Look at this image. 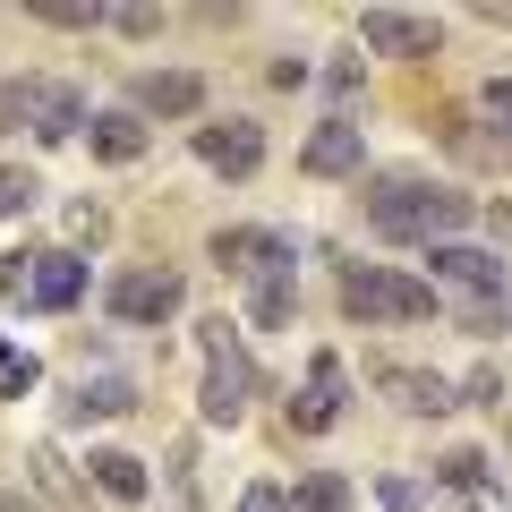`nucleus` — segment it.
Masks as SVG:
<instances>
[{"label":"nucleus","instance_id":"obj_1","mask_svg":"<svg viewBox=\"0 0 512 512\" xmlns=\"http://www.w3.org/2000/svg\"><path fill=\"white\" fill-rule=\"evenodd\" d=\"M367 231L393 239V248H444V239H461L478 222V197L453 180H427V171H384V180H367Z\"/></svg>","mask_w":512,"mask_h":512},{"label":"nucleus","instance_id":"obj_2","mask_svg":"<svg viewBox=\"0 0 512 512\" xmlns=\"http://www.w3.org/2000/svg\"><path fill=\"white\" fill-rule=\"evenodd\" d=\"M342 316L359 325H427L436 316V291L402 265H342Z\"/></svg>","mask_w":512,"mask_h":512},{"label":"nucleus","instance_id":"obj_3","mask_svg":"<svg viewBox=\"0 0 512 512\" xmlns=\"http://www.w3.org/2000/svg\"><path fill=\"white\" fill-rule=\"evenodd\" d=\"M180 299H188V282L171 265H128V274H111L103 308H111V325H171Z\"/></svg>","mask_w":512,"mask_h":512},{"label":"nucleus","instance_id":"obj_4","mask_svg":"<svg viewBox=\"0 0 512 512\" xmlns=\"http://www.w3.org/2000/svg\"><path fill=\"white\" fill-rule=\"evenodd\" d=\"M427 291H436V282H444V291H461V308H478V299H504V256H495V248H470V239H444V248H427Z\"/></svg>","mask_w":512,"mask_h":512},{"label":"nucleus","instance_id":"obj_5","mask_svg":"<svg viewBox=\"0 0 512 512\" xmlns=\"http://www.w3.org/2000/svg\"><path fill=\"white\" fill-rule=\"evenodd\" d=\"M342 410H350L342 350H316V359H308V384L291 393V436H325V427H342Z\"/></svg>","mask_w":512,"mask_h":512},{"label":"nucleus","instance_id":"obj_6","mask_svg":"<svg viewBox=\"0 0 512 512\" xmlns=\"http://www.w3.org/2000/svg\"><path fill=\"white\" fill-rule=\"evenodd\" d=\"M197 163L214 171V180H256L265 171V128L256 120H197Z\"/></svg>","mask_w":512,"mask_h":512},{"label":"nucleus","instance_id":"obj_7","mask_svg":"<svg viewBox=\"0 0 512 512\" xmlns=\"http://www.w3.org/2000/svg\"><path fill=\"white\" fill-rule=\"evenodd\" d=\"M231 282H256V274H282L291 265V239L265 231V222H231V231H214V248H205Z\"/></svg>","mask_w":512,"mask_h":512},{"label":"nucleus","instance_id":"obj_8","mask_svg":"<svg viewBox=\"0 0 512 512\" xmlns=\"http://www.w3.org/2000/svg\"><path fill=\"white\" fill-rule=\"evenodd\" d=\"M359 163H367V128L350 120V111H325L316 137L299 146V171H308V180H359Z\"/></svg>","mask_w":512,"mask_h":512},{"label":"nucleus","instance_id":"obj_9","mask_svg":"<svg viewBox=\"0 0 512 512\" xmlns=\"http://www.w3.org/2000/svg\"><path fill=\"white\" fill-rule=\"evenodd\" d=\"M26 308L35 316L86 308V256L77 248H35V265H26Z\"/></svg>","mask_w":512,"mask_h":512},{"label":"nucleus","instance_id":"obj_10","mask_svg":"<svg viewBox=\"0 0 512 512\" xmlns=\"http://www.w3.org/2000/svg\"><path fill=\"white\" fill-rule=\"evenodd\" d=\"M128 111L137 120H197L205 111V77L197 69H137V86H128Z\"/></svg>","mask_w":512,"mask_h":512},{"label":"nucleus","instance_id":"obj_11","mask_svg":"<svg viewBox=\"0 0 512 512\" xmlns=\"http://www.w3.org/2000/svg\"><path fill=\"white\" fill-rule=\"evenodd\" d=\"M359 43L393 52V60H427V52H444V26L419 18V9H359Z\"/></svg>","mask_w":512,"mask_h":512},{"label":"nucleus","instance_id":"obj_12","mask_svg":"<svg viewBox=\"0 0 512 512\" xmlns=\"http://www.w3.org/2000/svg\"><path fill=\"white\" fill-rule=\"evenodd\" d=\"M86 478H94V495H103V504H120V512H137V504L154 495L146 453H128V444H94V453H86Z\"/></svg>","mask_w":512,"mask_h":512},{"label":"nucleus","instance_id":"obj_13","mask_svg":"<svg viewBox=\"0 0 512 512\" xmlns=\"http://www.w3.org/2000/svg\"><path fill=\"white\" fill-rule=\"evenodd\" d=\"M248 393H265V376H256V359L205 367V384H197V419H205V427H239V419H248Z\"/></svg>","mask_w":512,"mask_h":512},{"label":"nucleus","instance_id":"obj_14","mask_svg":"<svg viewBox=\"0 0 512 512\" xmlns=\"http://www.w3.org/2000/svg\"><path fill=\"white\" fill-rule=\"evenodd\" d=\"M146 146H154V128L137 120V111H86V154L94 163H111V171H128V163H146Z\"/></svg>","mask_w":512,"mask_h":512},{"label":"nucleus","instance_id":"obj_15","mask_svg":"<svg viewBox=\"0 0 512 512\" xmlns=\"http://www.w3.org/2000/svg\"><path fill=\"white\" fill-rule=\"evenodd\" d=\"M376 384H384V402L402 410V419H444L453 410V384L436 367H376Z\"/></svg>","mask_w":512,"mask_h":512},{"label":"nucleus","instance_id":"obj_16","mask_svg":"<svg viewBox=\"0 0 512 512\" xmlns=\"http://www.w3.org/2000/svg\"><path fill=\"white\" fill-rule=\"evenodd\" d=\"M69 137H86V86L52 77L43 86V111H35V146H69Z\"/></svg>","mask_w":512,"mask_h":512},{"label":"nucleus","instance_id":"obj_17","mask_svg":"<svg viewBox=\"0 0 512 512\" xmlns=\"http://www.w3.org/2000/svg\"><path fill=\"white\" fill-rule=\"evenodd\" d=\"M299 316V274L282 265V274H256L248 282V325H265V333H282Z\"/></svg>","mask_w":512,"mask_h":512},{"label":"nucleus","instance_id":"obj_18","mask_svg":"<svg viewBox=\"0 0 512 512\" xmlns=\"http://www.w3.org/2000/svg\"><path fill=\"white\" fill-rule=\"evenodd\" d=\"M128 410H137V384H128V376H86L69 393V419L77 427H86V419H128Z\"/></svg>","mask_w":512,"mask_h":512},{"label":"nucleus","instance_id":"obj_19","mask_svg":"<svg viewBox=\"0 0 512 512\" xmlns=\"http://www.w3.org/2000/svg\"><path fill=\"white\" fill-rule=\"evenodd\" d=\"M282 504H291V512H350V478L342 470H308V478L282 487Z\"/></svg>","mask_w":512,"mask_h":512},{"label":"nucleus","instance_id":"obj_20","mask_svg":"<svg viewBox=\"0 0 512 512\" xmlns=\"http://www.w3.org/2000/svg\"><path fill=\"white\" fill-rule=\"evenodd\" d=\"M43 86L52 77H0V137H35V111H43Z\"/></svg>","mask_w":512,"mask_h":512},{"label":"nucleus","instance_id":"obj_21","mask_svg":"<svg viewBox=\"0 0 512 512\" xmlns=\"http://www.w3.org/2000/svg\"><path fill=\"white\" fill-rule=\"evenodd\" d=\"M444 487H453V495H470V504H478V495H504V487H495V461L487 453H478V444H461V453H444Z\"/></svg>","mask_w":512,"mask_h":512},{"label":"nucleus","instance_id":"obj_22","mask_svg":"<svg viewBox=\"0 0 512 512\" xmlns=\"http://www.w3.org/2000/svg\"><path fill=\"white\" fill-rule=\"evenodd\" d=\"M197 350H205V367L248 359V342H239V316H197Z\"/></svg>","mask_w":512,"mask_h":512},{"label":"nucleus","instance_id":"obj_23","mask_svg":"<svg viewBox=\"0 0 512 512\" xmlns=\"http://www.w3.org/2000/svg\"><path fill=\"white\" fill-rule=\"evenodd\" d=\"M35 384H43V359L18 350V342H0V402H18V393H35Z\"/></svg>","mask_w":512,"mask_h":512},{"label":"nucleus","instance_id":"obj_24","mask_svg":"<svg viewBox=\"0 0 512 512\" xmlns=\"http://www.w3.org/2000/svg\"><path fill=\"white\" fill-rule=\"evenodd\" d=\"M26 18H35V26H60V35H86V26H103V9H86V0H35Z\"/></svg>","mask_w":512,"mask_h":512},{"label":"nucleus","instance_id":"obj_25","mask_svg":"<svg viewBox=\"0 0 512 512\" xmlns=\"http://www.w3.org/2000/svg\"><path fill=\"white\" fill-rule=\"evenodd\" d=\"M35 197H43V180H35V171H26V163H0V222H18Z\"/></svg>","mask_w":512,"mask_h":512},{"label":"nucleus","instance_id":"obj_26","mask_svg":"<svg viewBox=\"0 0 512 512\" xmlns=\"http://www.w3.org/2000/svg\"><path fill=\"white\" fill-rule=\"evenodd\" d=\"M26 461H35V478H43V487L60 495V504H86V487H77V478H69V461H60L52 444H35V453H26Z\"/></svg>","mask_w":512,"mask_h":512},{"label":"nucleus","instance_id":"obj_27","mask_svg":"<svg viewBox=\"0 0 512 512\" xmlns=\"http://www.w3.org/2000/svg\"><path fill=\"white\" fill-rule=\"evenodd\" d=\"M478 111H487V137H495V146H512V77H487Z\"/></svg>","mask_w":512,"mask_h":512},{"label":"nucleus","instance_id":"obj_28","mask_svg":"<svg viewBox=\"0 0 512 512\" xmlns=\"http://www.w3.org/2000/svg\"><path fill=\"white\" fill-rule=\"evenodd\" d=\"M376 504L384 512H427V487H419V478H402V470H384L376 478Z\"/></svg>","mask_w":512,"mask_h":512},{"label":"nucleus","instance_id":"obj_29","mask_svg":"<svg viewBox=\"0 0 512 512\" xmlns=\"http://www.w3.org/2000/svg\"><path fill=\"white\" fill-rule=\"evenodd\" d=\"M69 239H77V248H103V239H111V214H103L94 197H77V205H69Z\"/></svg>","mask_w":512,"mask_h":512},{"label":"nucleus","instance_id":"obj_30","mask_svg":"<svg viewBox=\"0 0 512 512\" xmlns=\"http://www.w3.org/2000/svg\"><path fill=\"white\" fill-rule=\"evenodd\" d=\"M103 26L128 35V43H154V35H163V9H103Z\"/></svg>","mask_w":512,"mask_h":512},{"label":"nucleus","instance_id":"obj_31","mask_svg":"<svg viewBox=\"0 0 512 512\" xmlns=\"http://www.w3.org/2000/svg\"><path fill=\"white\" fill-rule=\"evenodd\" d=\"M453 402H470V410H495V402H504V376H495V367H470V384H461Z\"/></svg>","mask_w":512,"mask_h":512},{"label":"nucleus","instance_id":"obj_32","mask_svg":"<svg viewBox=\"0 0 512 512\" xmlns=\"http://www.w3.org/2000/svg\"><path fill=\"white\" fill-rule=\"evenodd\" d=\"M325 94H333V111H350V103H359V60H333V69H325Z\"/></svg>","mask_w":512,"mask_h":512},{"label":"nucleus","instance_id":"obj_33","mask_svg":"<svg viewBox=\"0 0 512 512\" xmlns=\"http://www.w3.org/2000/svg\"><path fill=\"white\" fill-rule=\"evenodd\" d=\"M453 325L461 333H504L512 316H504V299H478V308H453Z\"/></svg>","mask_w":512,"mask_h":512},{"label":"nucleus","instance_id":"obj_34","mask_svg":"<svg viewBox=\"0 0 512 512\" xmlns=\"http://www.w3.org/2000/svg\"><path fill=\"white\" fill-rule=\"evenodd\" d=\"M231 512H291V504H282V487H274V478H248Z\"/></svg>","mask_w":512,"mask_h":512},{"label":"nucleus","instance_id":"obj_35","mask_svg":"<svg viewBox=\"0 0 512 512\" xmlns=\"http://www.w3.org/2000/svg\"><path fill=\"white\" fill-rule=\"evenodd\" d=\"M26 265L35 256H0V299H26Z\"/></svg>","mask_w":512,"mask_h":512},{"label":"nucleus","instance_id":"obj_36","mask_svg":"<svg viewBox=\"0 0 512 512\" xmlns=\"http://www.w3.org/2000/svg\"><path fill=\"white\" fill-rule=\"evenodd\" d=\"M487 222H495V239H512V197H495V205H487Z\"/></svg>","mask_w":512,"mask_h":512},{"label":"nucleus","instance_id":"obj_37","mask_svg":"<svg viewBox=\"0 0 512 512\" xmlns=\"http://www.w3.org/2000/svg\"><path fill=\"white\" fill-rule=\"evenodd\" d=\"M0 512H35V504H26V495H18V487H0Z\"/></svg>","mask_w":512,"mask_h":512},{"label":"nucleus","instance_id":"obj_38","mask_svg":"<svg viewBox=\"0 0 512 512\" xmlns=\"http://www.w3.org/2000/svg\"><path fill=\"white\" fill-rule=\"evenodd\" d=\"M487 26H512V0H495V9H487Z\"/></svg>","mask_w":512,"mask_h":512},{"label":"nucleus","instance_id":"obj_39","mask_svg":"<svg viewBox=\"0 0 512 512\" xmlns=\"http://www.w3.org/2000/svg\"><path fill=\"white\" fill-rule=\"evenodd\" d=\"M504 316H512V282H504Z\"/></svg>","mask_w":512,"mask_h":512}]
</instances>
